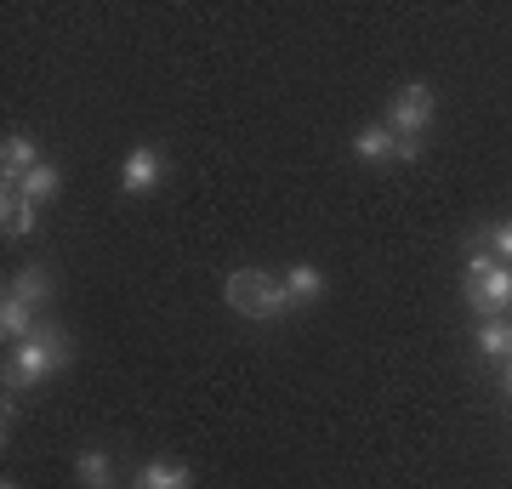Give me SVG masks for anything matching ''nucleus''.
I'll return each instance as SVG.
<instances>
[{
    "mask_svg": "<svg viewBox=\"0 0 512 489\" xmlns=\"http://www.w3.org/2000/svg\"><path fill=\"white\" fill-rule=\"evenodd\" d=\"M69 359H74L69 330L35 325V336H23L18 347H6V393H29V387H40L46 376H57Z\"/></svg>",
    "mask_w": 512,
    "mask_h": 489,
    "instance_id": "1",
    "label": "nucleus"
},
{
    "mask_svg": "<svg viewBox=\"0 0 512 489\" xmlns=\"http://www.w3.org/2000/svg\"><path fill=\"white\" fill-rule=\"evenodd\" d=\"M222 296H228V308H234L239 319H251V325H268V319H279V313H296L291 296H285V279H274V273H262V268L228 273Z\"/></svg>",
    "mask_w": 512,
    "mask_h": 489,
    "instance_id": "2",
    "label": "nucleus"
},
{
    "mask_svg": "<svg viewBox=\"0 0 512 489\" xmlns=\"http://www.w3.org/2000/svg\"><path fill=\"white\" fill-rule=\"evenodd\" d=\"M427 120H433V86H427V80L399 86L393 109H387V131H393V137H427Z\"/></svg>",
    "mask_w": 512,
    "mask_h": 489,
    "instance_id": "3",
    "label": "nucleus"
},
{
    "mask_svg": "<svg viewBox=\"0 0 512 489\" xmlns=\"http://www.w3.org/2000/svg\"><path fill=\"white\" fill-rule=\"evenodd\" d=\"M165 182V154L160 148H131L126 154V165H120V188H126L131 200H143V194H154V188H160Z\"/></svg>",
    "mask_w": 512,
    "mask_h": 489,
    "instance_id": "4",
    "label": "nucleus"
},
{
    "mask_svg": "<svg viewBox=\"0 0 512 489\" xmlns=\"http://www.w3.org/2000/svg\"><path fill=\"white\" fill-rule=\"evenodd\" d=\"M467 308H473L478 319H507V308H512V268H495V273H484V279H473V285H467Z\"/></svg>",
    "mask_w": 512,
    "mask_h": 489,
    "instance_id": "5",
    "label": "nucleus"
},
{
    "mask_svg": "<svg viewBox=\"0 0 512 489\" xmlns=\"http://www.w3.org/2000/svg\"><path fill=\"white\" fill-rule=\"evenodd\" d=\"M0 234L6 239L35 234V200L23 194L18 182H0Z\"/></svg>",
    "mask_w": 512,
    "mask_h": 489,
    "instance_id": "6",
    "label": "nucleus"
},
{
    "mask_svg": "<svg viewBox=\"0 0 512 489\" xmlns=\"http://www.w3.org/2000/svg\"><path fill=\"white\" fill-rule=\"evenodd\" d=\"M40 148L35 137H23V131H6V143H0V182H23L29 171H40Z\"/></svg>",
    "mask_w": 512,
    "mask_h": 489,
    "instance_id": "7",
    "label": "nucleus"
},
{
    "mask_svg": "<svg viewBox=\"0 0 512 489\" xmlns=\"http://www.w3.org/2000/svg\"><path fill=\"white\" fill-rule=\"evenodd\" d=\"M285 296H291V308H313L325 296V273L313 268V262H291L285 268Z\"/></svg>",
    "mask_w": 512,
    "mask_h": 489,
    "instance_id": "8",
    "label": "nucleus"
},
{
    "mask_svg": "<svg viewBox=\"0 0 512 489\" xmlns=\"http://www.w3.org/2000/svg\"><path fill=\"white\" fill-rule=\"evenodd\" d=\"M23 336H35V308H29V302H18V296L6 290V296H0V342L18 347Z\"/></svg>",
    "mask_w": 512,
    "mask_h": 489,
    "instance_id": "9",
    "label": "nucleus"
},
{
    "mask_svg": "<svg viewBox=\"0 0 512 489\" xmlns=\"http://www.w3.org/2000/svg\"><path fill=\"white\" fill-rule=\"evenodd\" d=\"M131 489H194V472L183 461H148V467H137Z\"/></svg>",
    "mask_w": 512,
    "mask_h": 489,
    "instance_id": "10",
    "label": "nucleus"
},
{
    "mask_svg": "<svg viewBox=\"0 0 512 489\" xmlns=\"http://www.w3.org/2000/svg\"><path fill=\"white\" fill-rule=\"evenodd\" d=\"M6 290H12L18 302H29V308H46V302H52V273L29 262V268L12 273V285H6Z\"/></svg>",
    "mask_w": 512,
    "mask_h": 489,
    "instance_id": "11",
    "label": "nucleus"
},
{
    "mask_svg": "<svg viewBox=\"0 0 512 489\" xmlns=\"http://www.w3.org/2000/svg\"><path fill=\"white\" fill-rule=\"evenodd\" d=\"M478 353H484V364H512V319H484Z\"/></svg>",
    "mask_w": 512,
    "mask_h": 489,
    "instance_id": "12",
    "label": "nucleus"
},
{
    "mask_svg": "<svg viewBox=\"0 0 512 489\" xmlns=\"http://www.w3.org/2000/svg\"><path fill=\"white\" fill-rule=\"evenodd\" d=\"M393 148H399V137L387 131V120H382V126H359V131H353V154H359V160H370V165L393 160Z\"/></svg>",
    "mask_w": 512,
    "mask_h": 489,
    "instance_id": "13",
    "label": "nucleus"
},
{
    "mask_svg": "<svg viewBox=\"0 0 512 489\" xmlns=\"http://www.w3.org/2000/svg\"><path fill=\"white\" fill-rule=\"evenodd\" d=\"M74 478H80V489H109L114 484V461L103 450H80L74 455Z\"/></svg>",
    "mask_w": 512,
    "mask_h": 489,
    "instance_id": "14",
    "label": "nucleus"
},
{
    "mask_svg": "<svg viewBox=\"0 0 512 489\" xmlns=\"http://www.w3.org/2000/svg\"><path fill=\"white\" fill-rule=\"evenodd\" d=\"M18 188H23V194H29V200L40 205V200H52L57 188H63V171H57V165H40V171H29V177H23Z\"/></svg>",
    "mask_w": 512,
    "mask_h": 489,
    "instance_id": "15",
    "label": "nucleus"
},
{
    "mask_svg": "<svg viewBox=\"0 0 512 489\" xmlns=\"http://www.w3.org/2000/svg\"><path fill=\"white\" fill-rule=\"evenodd\" d=\"M478 245H484V251H495V262H501V268H512V217L507 222H490Z\"/></svg>",
    "mask_w": 512,
    "mask_h": 489,
    "instance_id": "16",
    "label": "nucleus"
},
{
    "mask_svg": "<svg viewBox=\"0 0 512 489\" xmlns=\"http://www.w3.org/2000/svg\"><path fill=\"white\" fill-rule=\"evenodd\" d=\"M501 268V262H495V251H484V245H473V251H467V285H473V279H484V273H495Z\"/></svg>",
    "mask_w": 512,
    "mask_h": 489,
    "instance_id": "17",
    "label": "nucleus"
},
{
    "mask_svg": "<svg viewBox=\"0 0 512 489\" xmlns=\"http://www.w3.org/2000/svg\"><path fill=\"white\" fill-rule=\"evenodd\" d=\"M393 160L416 165V160H421V137H399V148H393Z\"/></svg>",
    "mask_w": 512,
    "mask_h": 489,
    "instance_id": "18",
    "label": "nucleus"
},
{
    "mask_svg": "<svg viewBox=\"0 0 512 489\" xmlns=\"http://www.w3.org/2000/svg\"><path fill=\"white\" fill-rule=\"evenodd\" d=\"M0 489H23V484H12V478H6V484H0Z\"/></svg>",
    "mask_w": 512,
    "mask_h": 489,
    "instance_id": "19",
    "label": "nucleus"
},
{
    "mask_svg": "<svg viewBox=\"0 0 512 489\" xmlns=\"http://www.w3.org/2000/svg\"><path fill=\"white\" fill-rule=\"evenodd\" d=\"M507 393H512V364H507Z\"/></svg>",
    "mask_w": 512,
    "mask_h": 489,
    "instance_id": "20",
    "label": "nucleus"
}]
</instances>
